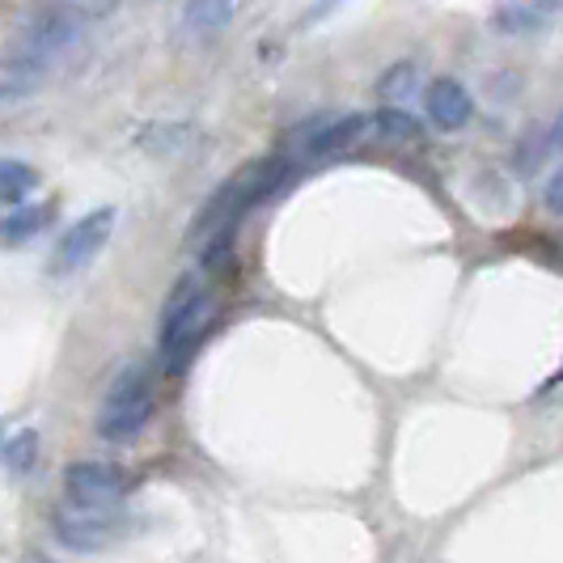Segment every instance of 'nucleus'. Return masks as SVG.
<instances>
[{"label":"nucleus","instance_id":"obj_1","mask_svg":"<svg viewBox=\"0 0 563 563\" xmlns=\"http://www.w3.org/2000/svg\"><path fill=\"white\" fill-rule=\"evenodd\" d=\"M276 169H280L276 162H254V166L238 169L229 183L217 187V196L203 203V212H199L191 233H187V242L199 246V254H203V267H212L217 254L225 251L229 233L242 221V212L276 187Z\"/></svg>","mask_w":563,"mask_h":563},{"label":"nucleus","instance_id":"obj_2","mask_svg":"<svg viewBox=\"0 0 563 563\" xmlns=\"http://www.w3.org/2000/svg\"><path fill=\"white\" fill-rule=\"evenodd\" d=\"M212 318V301L203 292V280L196 272L178 276V284L166 292L162 313H157V352L166 361V373H183L191 352H196L199 335L208 331Z\"/></svg>","mask_w":563,"mask_h":563},{"label":"nucleus","instance_id":"obj_3","mask_svg":"<svg viewBox=\"0 0 563 563\" xmlns=\"http://www.w3.org/2000/svg\"><path fill=\"white\" fill-rule=\"evenodd\" d=\"M81 26H85L81 13L68 9V4L43 9V13H34L26 26L4 43L0 64L13 68V73H38V68H47L52 59H59L77 38H81Z\"/></svg>","mask_w":563,"mask_h":563},{"label":"nucleus","instance_id":"obj_4","mask_svg":"<svg viewBox=\"0 0 563 563\" xmlns=\"http://www.w3.org/2000/svg\"><path fill=\"white\" fill-rule=\"evenodd\" d=\"M157 411V382L148 365H128L111 382V390L102 398V411H98V437L102 441H132L141 437L148 420Z\"/></svg>","mask_w":563,"mask_h":563},{"label":"nucleus","instance_id":"obj_5","mask_svg":"<svg viewBox=\"0 0 563 563\" xmlns=\"http://www.w3.org/2000/svg\"><path fill=\"white\" fill-rule=\"evenodd\" d=\"M128 517L119 508H89V505H59L52 512V534L59 547L77 551V555H93V551H107L114 542L128 538Z\"/></svg>","mask_w":563,"mask_h":563},{"label":"nucleus","instance_id":"obj_6","mask_svg":"<svg viewBox=\"0 0 563 563\" xmlns=\"http://www.w3.org/2000/svg\"><path fill=\"white\" fill-rule=\"evenodd\" d=\"M368 132H373V114H318L292 128L284 144L297 157H339V153H352Z\"/></svg>","mask_w":563,"mask_h":563},{"label":"nucleus","instance_id":"obj_7","mask_svg":"<svg viewBox=\"0 0 563 563\" xmlns=\"http://www.w3.org/2000/svg\"><path fill=\"white\" fill-rule=\"evenodd\" d=\"M136 487V475L128 466H114V462H98V457H81V462H68L64 466V496L73 505L89 508H114L123 505V496Z\"/></svg>","mask_w":563,"mask_h":563},{"label":"nucleus","instance_id":"obj_8","mask_svg":"<svg viewBox=\"0 0 563 563\" xmlns=\"http://www.w3.org/2000/svg\"><path fill=\"white\" fill-rule=\"evenodd\" d=\"M114 217H119L114 208H93V212H85L81 221H73V225L59 233L47 272H52V276H73V272L89 267V263L102 254V246L111 242Z\"/></svg>","mask_w":563,"mask_h":563},{"label":"nucleus","instance_id":"obj_9","mask_svg":"<svg viewBox=\"0 0 563 563\" xmlns=\"http://www.w3.org/2000/svg\"><path fill=\"white\" fill-rule=\"evenodd\" d=\"M423 111L428 119L441 128V132H457L475 119V102H471V89L453 77H437L423 89Z\"/></svg>","mask_w":563,"mask_h":563},{"label":"nucleus","instance_id":"obj_10","mask_svg":"<svg viewBox=\"0 0 563 563\" xmlns=\"http://www.w3.org/2000/svg\"><path fill=\"white\" fill-rule=\"evenodd\" d=\"M52 221H56V203H22V208H13L9 217H0V246H4V251L26 246V242H34Z\"/></svg>","mask_w":563,"mask_h":563},{"label":"nucleus","instance_id":"obj_11","mask_svg":"<svg viewBox=\"0 0 563 563\" xmlns=\"http://www.w3.org/2000/svg\"><path fill=\"white\" fill-rule=\"evenodd\" d=\"M34 187H38V169L18 157H0V203H22Z\"/></svg>","mask_w":563,"mask_h":563},{"label":"nucleus","instance_id":"obj_12","mask_svg":"<svg viewBox=\"0 0 563 563\" xmlns=\"http://www.w3.org/2000/svg\"><path fill=\"white\" fill-rule=\"evenodd\" d=\"M416 89H420V68H416L411 59H402V64H395V68H386L382 81H377V93H382L386 107H402Z\"/></svg>","mask_w":563,"mask_h":563},{"label":"nucleus","instance_id":"obj_13","mask_svg":"<svg viewBox=\"0 0 563 563\" xmlns=\"http://www.w3.org/2000/svg\"><path fill=\"white\" fill-rule=\"evenodd\" d=\"M233 18V0H187L183 4V22L196 34H212V30L229 26Z\"/></svg>","mask_w":563,"mask_h":563},{"label":"nucleus","instance_id":"obj_14","mask_svg":"<svg viewBox=\"0 0 563 563\" xmlns=\"http://www.w3.org/2000/svg\"><path fill=\"white\" fill-rule=\"evenodd\" d=\"M4 466H9V475H30L34 471V462H38V432L34 428H22L18 437H9L4 441Z\"/></svg>","mask_w":563,"mask_h":563},{"label":"nucleus","instance_id":"obj_15","mask_svg":"<svg viewBox=\"0 0 563 563\" xmlns=\"http://www.w3.org/2000/svg\"><path fill=\"white\" fill-rule=\"evenodd\" d=\"M373 132L386 136V141H420V123L402 107H382L373 114Z\"/></svg>","mask_w":563,"mask_h":563},{"label":"nucleus","instance_id":"obj_16","mask_svg":"<svg viewBox=\"0 0 563 563\" xmlns=\"http://www.w3.org/2000/svg\"><path fill=\"white\" fill-rule=\"evenodd\" d=\"M492 26L505 30V34H530V30L542 26V13H538L534 4H500Z\"/></svg>","mask_w":563,"mask_h":563},{"label":"nucleus","instance_id":"obj_17","mask_svg":"<svg viewBox=\"0 0 563 563\" xmlns=\"http://www.w3.org/2000/svg\"><path fill=\"white\" fill-rule=\"evenodd\" d=\"M542 203H547L551 212H560V217H563V166L547 178V187H542Z\"/></svg>","mask_w":563,"mask_h":563},{"label":"nucleus","instance_id":"obj_18","mask_svg":"<svg viewBox=\"0 0 563 563\" xmlns=\"http://www.w3.org/2000/svg\"><path fill=\"white\" fill-rule=\"evenodd\" d=\"M542 144H547V153H563V111L555 114V123L547 128V136H542Z\"/></svg>","mask_w":563,"mask_h":563},{"label":"nucleus","instance_id":"obj_19","mask_svg":"<svg viewBox=\"0 0 563 563\" xmlns=\"http://www.w3.org/2000/svg\"><path fill=\"white\" fill-rule=\"evenodd\" d=\"M335 4H339V0H313V4H310V13H306L301 22H306V26H313V22H322L327 13H335Z\"/></svg>","mask_w":563,"mask_h":563},{"label":"nucleus","instance_id":"obj_20","mask_svg":"<svg viewBox=\"0 0 563 563\" xmlns=\"http://www.w3.org/2000/svg\"><path fill=\"white\" fill-rule=\"evenodd\" d=\"M534 9L542 18H555V13H563V0H534Z\"/></svg>","mask_w":563,"mask_h":563}]
</instances>
